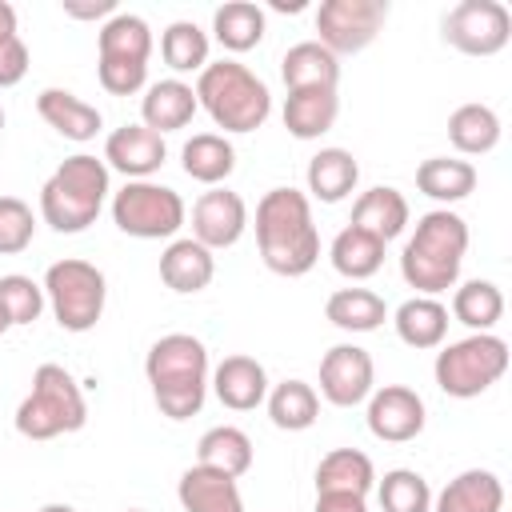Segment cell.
Listing matches in <instances>:
<instances>
[{
  "instance_id": "6da1fadb",
  "label": "cell",
  "mask_w": 512,
  "mask_h": 512,
  "mask_svg": "<svg viewBox=\"0 0 512 512\" xmlns=\"http://www.w3.org/2000/svg\"><path fill=\"white\" fill-rule=\"evenodd\" d=\"M256 244L260 260L276 276H304L320 260V232L312 224V204L296 188H272L256 204Z\"/></svg>"
},
{
  "instance_id": "7a4b0ae2",
  "label": "cell",
  "mask_w": 512,
  "mask_h": 512,
  "mask_svg": "<svg viewBox=\"0 0 512 512\" xmlns=\"http://www.w3.org/2000/svg\"><path fill=\"white\" fill-rule=\"evenodd\" d=\"M464 252H468L464 216H456L448 208H432L416 220V232L408 236V244L400 252V276L408 288H416V296L448 292L460 280Z\"/></svg>"
},
{
  "instance_id": "3957f363",
  "label": "cell",
  "mask_w": 512,
  "mask_h": 512,
  "mask_svg": "<svg viewBox=\"0 0 512 512\" xmlns=\"http://www.w3.org/2000/svg\"><path fill=\"white\" fill-rule=\"evenodd\" d=\"M144 376L152 384L156 408L168 420H188L208 396V348L188 332H168L148 348Z\"/></svg>"
},
{
  "instance_id": "277c9868",
  "label": "cell",
  "mask_w": 512,
  "mask_h": 512,
  "mask_svg": "<svg viewBox=\"0 0 512 512\" xmlns=\"http://www.w3.org/2000/svg\"><path fill=\"white\" fill-rule=\"evenodd\" d=\"M108 164L76 152L68 156L40 188V216L48 228L56 232H84L88 224H96L104 200H108Z\"/></svg>"
},
{
  "instance_id": "5b68a950",
  "label": "cell",
  "mask_w": 512,
  "mask_h": 512,
  "mask_svg": "<svg viewBox=\"0 0 512 512\" xmlns=\"http://www.w3.org/2000/svg\"><path fill=\"white\" fill-rule=\"evenodd\" d=\"M196 104L224 132H256L272 112V92L240 60H216L196 80Z\"/></svg>"
},
{
  "instance_id": "8992f818",
  "label": "cell",
  "mask_w": 512,
  "mask_h": 512,
  "mask_svg": "<svg viewBox=\"0 0 512 512\" xmlns=\"http://www.w3.org/2000/svg\"><path fill=\"white\" fill-rule=\"evenodd\" d=\"M88 420V404L80 384L60 364H40L32 372V392L16 408V432L24 440H52L64 432H80Z\"/></svg>"
},
{
  "instance_id": "52a82bcc",
  "label": "cell",
  "mask_w": 512,
  "mask_h": 512,
  "mask_svg": "<svg viewBox=\"0 0 512 512\" xmlns=\"http://www.w3.org/2000/svg\"><path fill=\"white\" fill-rule=\"evenodd\" d=\"M436 384L444 396L472 400L508 372V344L492 332H472L436 352Z\"/></svg>"
},
{
  "instance_id": "ba28073f",
  "label": "cell",
  "mask_w": 512,
  "mask_h": 512,
  "mask_svg": "<svg viewBox=\"0 0 512 512\" xmlns=\"http://www.w3.org/2000/svg\"><path fill=\"white\" fill-rule=\"evenodd\" d=\"M108 280L88 260H56L44 272V300L52 304V316L64 332H88L104 316Z\"/></svg>"
},
{
  "instance_id": "9c48e42d",
  "label": "cell",
  "mask_w": 512,
  "mask_h": 512,
  "mask_svg": "<svg viewBox=\"0 0 512 512\" xmlns=\"http://www.w3.org/2000/svg\"><path fill=\"white\" fill-rule=\"evenodd\" d=\"M184 200L176 188L156 184V180H128L112 196V220L124 236L136 240H168L184 228Z\"/></svg>"
},
{
  "instance_id": "30bf717a",
  "label": "cell",
  "mask_w": 512,
  "mask_h": 512,
  "mask_svg": "<svg viewBox=\"0 0 512 512\" xmlns=\"http://www.w3.org/2000/svg\"><path fill=\"white\" fill-rule=\"evenodd\" d=\"M388 20V4L384 0H324L316 8V32L336 60L340 56H352V52H364L380 28Z\"/></svg>"
},
{
  "instance_id": "8fae6325",
  "label": "cell",
  "mask_w": 512,
  "mask_h": 512,
  "mask_svg": "<svg viewBox=\"0 0 512 512\" xmlns=\"http://www.w3.org/2000/svg\"><path fill=\"white\" fill-rule=\"evenodd\" d=\"M444 44L464 56H496L512 40V12L500 0H460L444 16Z\"/></svg>"
},
{
  "instance_id": "7c38bea8",
  "label": "cell",
  "mask_w": 512,
  "mask_h": 512,
  "mask_svg": "<svg viewBox=\"0 0 512 512\" xmlns=\"http://www.w3.org/2000/svg\"><path fill=\"white\" fill-rule=\"evenodd\" d=\"M376 364L360 344H336L320 360V396L336 408H356L372 396Z\"/></svg>"
},
{
  "instance_id": "4fadbf2b",
  "label": "cell",
  "mask_w": 512,
  "mask_h": 512,
  "mask_svg": "<svg viewBox=\"0 0 512 512\" xmlns=\"http://www.w3.org/2000/svg\"><path fill=\"white\" fill-rule=\"evenodd\" d=\"M424 400L416 388L384 384L368 396V432L384 444H408L424 432Z\"/></svg>"
},
{
  "instance_id": "5bb4252c",
  "label": "cell",
  "mask_w": 512,
  "mask_h": 512,
  "mask_svg": "<svg viewBox=\"0 0 512 512\" xmlns=\"http://www.w3.org/2000/svg\"><path fill=\"white\" fill-rule=\"evenodd\" d=\"M244 228H248V208L232 188H208L192 204V240L204 244L208 252L232 248L244 236Z\"/></svg>"
},
{
  "instance_id": "9a60e30c",
  "label": "cell",
  "mask_w": 512,
  "mask_h": 512,
  "mask_svg": "<svg viewBox=\"0 0 512 512\" xmlns=\"http://www.w3.org/2000/svg\"><path fill=\"white\" fill-rule=\"evenodd\" d=\"M164 160H168L164 136H156L144 124H124L104 140V164L124 172L128 180H152V172H160Z\"/></svg>"
},
{
  "instance_id": "2e32d148",
  "label": "cell",
  "mask_w": 512,
  "mask_h": 512,
  "mask_svg": "<svg viewBox=\"0 0 512 512\" xmlns=\"http://www.w3.org/2000/svg\"><path fill=\"white\" fill-rule=\"evenodd\" d=\"M212 392H216V400L224 404V408H232V412H252V408H260L264 404V396H268V372H264V364L260 360H252V356H224L216 368H212Z\"/></svg>"
},
{
  "instance_id": "e0dca14e",
  "label": "cell",
  "mask_w": 512,
  "mask_h": 512,
  "mask_svg": "<svg viewBox=\"0 0 512 512\" xmlns=\"http://www.w3.org/2000/svg\"><path fill=\"white\" fill-rule=\"evenodd\" d=\"M36 112L44 116L48 128H56L64 140H76V144L96 140V132L104 128L100 108H92L88 100H80V96L68 92V88H44V92L36 96Z\"/></svg>"
},
{
  "instance_id": "ac0fdd59",
  "label": "cell",
  "mask_w": 512,
  "mask_h": 512,
  "mask_svg": "<svg viewBox=\"0 0 512 512\" xmlns=\"http://www.w3.org/2000/svg\"><path fill=\"white\" fill-rule=\"evenodd\" d=\"M196 88L184 84V80H156L144 88V100H140V116H144V128H152L156 136L164 132H176L184 124H192L196 116Z\"/></svg>"
},
{
  "instance_id": "d6986e66",
  "label": "cell",
  "mask_w": 512,
  "mask_h": 512,
  "mask_svg": "<svg viewBox=\"0 0 512 512\" xmlns=\"http://www.w3.org/2000/svg\"><path fill=\"white\" fill-rule=\"evenodd\" d=\"M212 276H216V256H212L204 244H196L192 236L172 240V244L160 252V280H164L172 292H180V296L204 292V288L212 284Z\"/></svg>"
},
{
  "instance_id": "ffe728a7",
  "label": "cell",
  "mask_w": 512,
  "mask_h": 512,
  "mask_svg": "<svg viewBox=\"0 0 512 512\" xmlns=\"http://www.w3.org/2000/svg\"><path fill=\"white\" fill-rule=\"evenodd\" d=\"M176 496H180L184 512H244V496H240L236 480L224 472H212L204 464L184 468Z\"/></svg>"
},
{
  "instance_id": "44dd1931",
  "label": "cell",
  "mask_w": 512,
  "mask_h": 512,
  "mask_svg": "<svg viewBox=\"0 0 512 512\" xmlns=\"http://www.w3.org/2000/svg\"><path fill=\"white\" fill-rule=\"evenodd\" d=\"M348 224H352V228H364V232H372L376 240L388 244V240H396V236L408 228V200H404L400 188L376 184V188H368V192L356 196Z\"/></svg>"
},
{
  "instance_id": "7402d4cb",
  "label": "cell",
  "mask_w": 512,
  "mask_h": 512,
  "mask_svg": "<svg viewBox=\"0 0 512 512\" xmlns=\"http://www.w3.org/2000/svg\"><path fill=\"white\" fill-rule=\"evenodd\" d=\"M280 76H284V88L288 92H308V88H328L336 92L340 84V60L316 44V40H304V44H292L280 60Z\"/></svg>"
},
{
  "instance_id": "603a6c76",
  "label": "cell",
  "mask_w": 512,
  "mask_h": 512,
  "mask_svg": "<svg viewBox=\"0 0 512 512\" xmlns=\"http://www.w3.org/2000/svg\"><path fill=\"white\" fill-rule=\"evenodd\" d=\"M500 508H504V484L488 468L460 472L432 500V512H500Z\"/></svg>"
},
{
  "instance_id": "cb8c5ba5",
  "label": "cell",
  "mask_w": 512,
  "mask_h": 512,
  "mask_svg": "<svg viewBox=\"0 0 512 512\" xmlns=\"http://www.w3.org/2000/svg\"><path fill=\"white\" fill-rule=\"evenodd\" d=\"M340 116V96L328 88H308V92H288L284 100V128L296 140H320Z\"/></svg>"
},
{
  "instance_id": "d4e9b609",
  "label": "cell",
  "mask_w": 512,
  "mask_h": 512,
  "mask_svg": "<svg viewBox=\"0 0 512 512\" xmlns=\"http://www.w3.org/2000/svg\"><path fill=\"white\" fill-rule=\"evenodd\" d=\"M396 336L408 348H440L448 336V308L436 296H412L396 308Z\"/></svg>"
},
{
  "instance_id": "484cf974",
  "label": "cell",
  "mask_w": 512,
  "mask_h": 512,
  "mask_svg": "<svg viewBox=\"0 0 512 512\" xmlns=\"http://www.w3.org/2000/svg\"><path fill=\"white\" fill-rule=\"evenodd\" d=\"M360 180V164L348 148H320L308 160V192L320 204H340Z\"/></svg>"
},
{
  "instance_id": "4316f807",
  "label": "cell",
  "mask_w": 512,
  "mask_h": 512,
  "mask_svg": "<svg viewBox=\"0 0 512 512\" xmlns=\"http://www.w3.org/2000/svg\"><path fill=\"white\" fill-rule=\"evenodd\" d=\"M96 48H100V60H136V64H148V56H152V28L136 12H116V16H108L100 24Z\"/></svg>"
},
{
  "instance_id": "83f0119b",
  "label": "cell",
  "mask_w": 512,
  "mask_h": 512,
  "mask_svg": "<svg viewBox=\"0 0 512 512\" xmlns=\"http://www.w3.org/2000/svg\"><path fill=\"white\" fill-rule=\"evenodd\" d=\"M268 32V20H264V8L252 4V0H228L212 12V36L220 40V48L228 52H248L264 40Z\"/></svg>"
},
{
  "instance_id": "f1b7e54d",
  "label": "cell",
  "mask_w": 512,
  "mask_h": 512,
  "mask_svg": "<svg viewBox=\"0 0 512 512\" xmlns=\"http://www.w3.org/2000/svg\"><path fill=\"white\" fill-rule=\"evenodd\" d=\"M180 164L192 180H200L208 188H220L236 168V148L220 132H200L180 148Z\"/></svg>"
},
{
  "instance_id": "f546056e",
  "label": "cell",
  "mask_w": 512,
  "mask_h": 512,
  "mask_svg": "<svg viewBox=\"0 0 512 512\" xmlns=\"http://www.w3.org/2000/svg\"><path fill=\"white\" fill-rule=\"evenodd\" d=\"M196 464L240 480V476L252 468V440H248V432H240V428H232V424L208 428V432L200 436V444H196Z\"/></svg>"
},
{
  "instance_id": "4dcf8cb0",
  "label": "cell",
  "mask_w": 512,
  "mask_h": 512,
  "mask_svg": "<svg viewBox=\"0 0 512 512\" xmlns=\"http://www.w3.org/2000/svg\"><path fill=\"white\" fill-rule=\"evenodd\" d=\"M376 484V468L360 448H332L316 464V492H356L368 496Z\"/></svg>"
},
{
  "instance_id": "1f68e13d",
  "label": "cell",
  "mask_w": 512,
  "mask_h": 512,
  "mask_svg": "<svg viewBox=\"0 0 512 512\" xmlns=\"http://www.w3.org/2000/svg\"><path fill=\"white\" fill-rule=\"evenodd\" d=\"M416 188L440 204H456L476 192V168L456 156H428L416 168Z\"/></svg>"
},
{
  "instance_id": "d6a6232c",
  "label": "cell",
  "mask_w": 512,
  "mask_h": 512,
  "mask_svg": "<svg viewBox=\"0 0 512 512\" xmlns=\"http://www.w3.org/2000/svg\"><path fill=\"white\" fill-rule=\"evenodd\" d=\"M448 140L460 156H484L500 144V116L488 104H460L448 116Z\"/></svg>"
},
{
  "instance_id": "836d02e7",
  "label": "cell",
  "mask_w": 512,
  "mask_h": 512,
  "mask_svg": "<svg viewBox=\"0 0 512 512\" xmlns=\"http://www.w3.org/2000/svg\"><path fill=\"white\" fill-rule=\"evenodd\" d=\"M328 256H332V268H336L340 276H348V280H368V276H376L380 264H384V240H376L372 232L348 224V228L336 232Z\"/></svg>"
},
{
  "instance_id": "e575fe53",
  "label": "cell",
  "mask_w": 512,
  "mask_h": 512,
  "mask_svg": "<svg viewBox=\"0 0 512 512\" xmlns=\"http://www.w3.org/2000/svg\"><path fill=\"white\" fill-rule=\"evenodd\" d=\"M324 316L340 332H376L388 320V304H384V296H376L368 288H340L328 296Z\"/></svg>"
},
{
  "instance_id": "d590c367",
  "label": "cell",
  "mask_w": 512,
  "mask_h": 512,
  "mask_svg": "<svg viewBox=\"0 0 512 512\" xmlns=\"http://www.w3.org/2000/svg\"><path fill=\"white\" fill-rule=\"evenodd\" d=\"M264 400H268V416L280 432H304L320 416V396L304 380H280L276 388H268Z\"/></svg>"
},
{
  "instance_id": "8d00e7d4",
  "label": "cell",
  "mask_w": 512,
  "mask_h": 512,
  "mask_svg": "<svg viewBox=\"0 0 512 512\" xmlns=\"http://www.w3.org/2000/svg\"><path fill=\"white\" fill-rule=\"evenodd\" d=\"M452 316L472 332H492L504 316V292L492 280H468L452 292Z\"/></svg>"
},
{
  "instance_id": "74e56055",
  "label": "cell",
  "mask_w": 512,
  "mask_h": 512,
  "mask_svg": "<svg viewBox=\"0 0 512 512\" xmlns=\"http://www.w3.org/2000/svg\"><path fill=\"white\" fill-rule=\"evenodd\" d=\"M160 56L172 72H204L208 68V32L192 20H172L160 36Z\"/></svg>"
},
{
  "instance_id": "f35d334b",
  "label": "cell",
  "mask_w": 512,
  "mask_h": 512,
  "mask_svg": "<svg viewBox=\"0 0 512 512\" xmlns=\"http://www.w3.org/2000/svg\"><path fill=\"white\" fill-rule=\"evenodd\" d=\"M376 496L384 512H432V488L412 468H392L376 480Z\"/></svg>"
},
{
  "instance_id": "ab89813d",
  "label": "cell",
  "mask_w": 512,
  "mask_h": 512,
  "mask_svg": "<svg viewBox=\"0 0 512 512\" xmlns=\"http://www.w3.org/2000/svg\"><path fill=\"white\" fill-rule=\"evenodd\" d=\"M0 304L12 324H32L44 312V284H36L32 276L8 272V276H0Z\"/></svg>"
},
{
  "instance_id": "60d3db41",
  "label": "cell",
  "mask_w": 512,
  "mask_h": 512,
  "mask_svg": "<svg viewBox=\"0 0 512 512\" xmlns=\"http://www.w3.org/2000/svg\"><path fill=\"white\" fill-rule=\"evenodd\" d=\"M28 72V44L16 32V8L0 0V88L20 84Z\"/></svg>"
},
{
  "instance_id": "b9f144b4",
  "label": "cell",
  "mask_w": 512,
  "mask_h": 512,
  "mask_svg": "<svg viewBox=\"0 0 512 512\" xmlns=\"http://www.w3.org/2000/svg\"><path fill=\"white\" fill-rule=\"evenodd\" d=\"M36 236V220L32 208L16 196H0V256H16L32 244Z\"/></svg>"
},
{
  "instance_id": "7bdbcfd3",
  "label": "cell",
  "mask_w": 512,
  "mask_h": 512,
  "mask_svg": "<svg viewBox=\"0 0 512 512\" xmlns=\"http://www.w3.org/2000/svg\"><path fill=\"white\" fill-rule=\"evenodd\" d=\"M96 76H100V88L112 92V96H132L148 84V64H136V60H96Z\"/></svg>"
},
{
  "instance_id": "ee69618b",
  "label": "cell",
  "mask_w": 512,
  "mask_h": 512,
  "mask_svg": "<svg viewBox=\"0 0 512 512\" xmlns=\"http://www.w3.org/2000/svg\"><path fill=\"white\" fill-rule=\"evenodd\" d=\"M316 512H368V504L356 492H316Z\"/></svg>"
},
{
  "instance_id": "f6af8a7d",
  "label": "cell",
  "mask_w": 512,
  "mask_h": 512,
  "mask_svg": "<svg viewBox=\"0 0 512 512\" xmlns=\"http://www.w3.org/2000/svg\"><path fill=\"white\" fill-rule=\"evenodd\" d=\"M68 16L76 20H96V16H116V4L112 0H96V4H64Z\"/></svg>"
},
{
  "instance_id": "bcb514c9",
  "label": "cell",
  "mask_w": 512,
  "mask_h": 512,
  "mask_svg": "<svg viewBox=\"0 0 512 512\" xmlns=\"http://www.w3.org/2000/svg\"><path fill=\"white\" fill-rule=\"evenodd\" d=\"M40 512H76V508H72V504H44Z\"/></svg>"
},
{
  "instance_id": "7dc6e473",
  "label": "cell",
  "mask_w": 512,
  "mask_h": 512,
  "mask_svg": "<svg viewBox=\"0 0 512 512\" xmlns=\"http://www.w3.org/2000/svg\"><path fill=\"white\" fill-rule=\"evenodd\" d=\"M12 328V320H8V312H4V304H0V336Z\"/></svg>"
},
{
  "instance_id": "c3c4849f",
  "label": "cell",
  "mask_w": 512,
  "mask_h": 512,
  "mask_svg": "<svg viewBox=\"0 0 512 512\" xmlns=\"http://www.w3.org/2000/svg\"><path fill=\"white\" fill-rule=\"evenodd\" d=\"M0 132H4V108H0Z\"/></svg>"
},
{
  "instance_id": "681fc988",
  "label": "cell",
  "mask_w": 512,
  "mask_h": 512,
  "mask_svg": "<svg viewBox=\"0 0 512 512\" xmlns=\"http://www.w3.org/2000/svg\"><path fill=\"white\" fill-rule=\"evenodd\" d=\"M124 512H144V508H124Z\"/></svg>"
}]
</instances>
